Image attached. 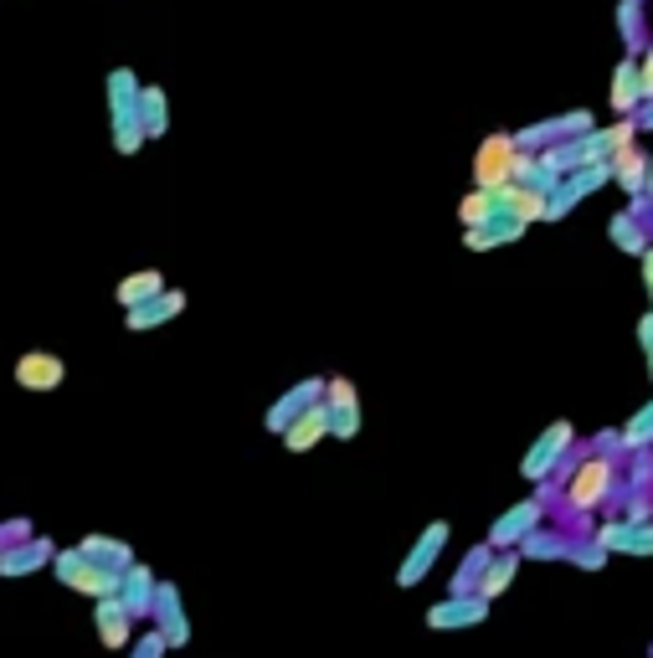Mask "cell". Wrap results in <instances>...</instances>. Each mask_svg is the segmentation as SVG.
Wrapping results in <instances>:
<instances>
[{
	"mask_svg": "<svg viewBox=\"0 0 653 658\" xmlns=\"http://www.w3.org/2000/svg\"><path fill=\"white\" fill-rule=\"evenodd\" d=\"M51 572H57L62 587L83 591V597H93V602H99V597H114L118 576H124V572H114V566L93 561L88 551H78V545H72V551H57V556H51Z\"/></svg>",
	"mask_w": 653,
	"mask_h": 658,
	"instance_id": "obj_1",
	"label": "cell"
},
{
	"mask_svg": "<svg viewBox=\"0 0 653 658\" xmlns=\"http://www.w3.org/2000/svg\"><path fill=\"white\" fill-rule=\"evenodd\" d=\"M571 442H576V427L566 423V417H555L546 432L536 438V448L519 458V478H530V484H540V478H551L555 463L571 453Z\"/></svg>",
	"mask_w": 653,
	"mask_h": 658,
	"instance_id": "obj_2",
	"label": "cell"
},
{
	"mask_svg": "<svg viewBox=\"0 0 653 658\" xmlns=\"http://www.w3.org/2000/svg\"><path fill=\"white\" fill-rule=\"evenodd\" d=\"M515 160H519V145L515 135H489L473 154V186L479 191H500L515 181Z\"/></svg>",
	"mask_w": 653,
	"mask_h": 658,
	"instance_id": "obj_3",
	"label": "cell"
},
{
	"mask_svg": "<svg viewBox=\"0 0 653 658\" xmlns=\"http://www.w3.org/2000/svg\"><path fill=\"white\" fill-rule=\"evenodd\" d=\"M324 412H330V438L351 442L360 432V396H355L351 376H330L324 381Z\"/></svg>",
	"mask_w": 653,
	"mask_h": 658,
	"instance_id": "obj_4",
	"label": "cell"
},
{
	"mask_svg": "<svg viewBox=\"0 0 653 658\" xmlns=\"http://www.w3.org/2000/svg\"><path fill=\"white\" fill-rule=\"evenodd\" d=\"M607 489H612V463H607V458L597 453V458H586L582 469H576V473L566 478V505H571V509H582V515H586V509L603 505Z\"/></svg>",
	"mask_w": 653,
	"mask_h": 658,
	"instance_id": "obj_5",
	"label": "cell"
},
{
	"mask_svg": "<svg viewBox=\"0 0 653 658\" xmlns=\"http://www.w3.org/2000/svg\"><path fill=\"white\" fill-rule=\"evenodd\" d=\"M16 386L21 391H36V396H47V391H57L62 381H68V366H62V355H51V350H26L16 360Z\"/></svg>",
	"mask_w": 653,
	"mask_h": 658,
	"instance_id": "obj_6",
	"label": "cell"
},
{
	"mask_svg": "<svg viewBox=\"0 0 653 658\" xmlns=\"http://www.w3.org/2000/svg\"><path fill=\"white\" fill-rule=\"evenodd\" d=\"M540 515H546L540 499H519V505H509L500 520H494V530H489V545H494V551H515L530 530H540Z\"/></svg>",
	"mask_w": 653,
	"mask_h": 658,
	"instance_id": "obj_7",
	"label": "cell"
},
{
	"mask_svg": "<svg viewBox=\"0 0 653 658\" xmlns=\"http://www.w3.org/2000/svg\"><path fill=\"white\" fill-rule=\"evenodd\" d=\"M597 545H603L607 556L622 551V556L649 561L653 556V524L649 520H607L603 530H597Z\"/></svg>",
	"mask_w": 653,
	"mask_h": 658,
	"instance_id": "obj_8",
	"label": "cell"
},
{
	"mask_svg": "<svg viewBox=\"0 0 653 658\" xmlns=\"http://www.w3.org/2000/svg\"><path fill=\"white\" fill-rule=\"evenodd\" d=\"M443 545H448V524L437 520V524H427L417 535V545L406 551V561H402V572H397V587H417L422 576L437 566V556H443Z\"/></svg>",
	"mask_w": 653,
	"mask_h": 658,
	"instance_id": "obj_9",
	"label": "cell"
},
{
	"mask_svg": "<svg viewBox=\"0 0 653 658\" xmlns=\"http://www.w3.org/2000/svg\"><path fill=\"white\" fill-rule=\"evenodd\" d=\"M93 627H99L103 648H114V654H129V643H135V617H129V608L114 597H99L93 602Z\"/></svg>",
	"mask_w": 653,
	"mask_h": 658,
	"instance_id": "obj_10",
	"label": "cell"
},
{
	"mask_svg": "<svg viewBox=\"0 0 653 658\" xmlns=\"http://www.w3.org/2000/svg\"><path fill=\"white\" fill-rule=\"evenodd\" d=\"M154 627H160V638H165V648H185L191 643V623H185V608H181V591H175V581H160L154 587Z\"/></svg>",
	"mask_w": 653,
	"mask_h": 658,
	"instance_id": "obj_11",
	"label": "cell"
},
{
	"mask_svg": "<svg viewBox=\"0 0 653 658\" xmlns=\"http://www.w3.org/2000/svg\"><path fill=\"white\" fill-rule=\"evenodd\" d=\"M324 438H330V412H324V396H319V402H309L299 417H294V423L278 432V442H284L288 453H309V448H319Z\"/></svg>",
	"mask_w": 653,
	"mask_h": 658,
	"instance_id": "obj_12",
	"label": "cell"
},
{
	"mask_svg": "<svg viewBox=\"0 0 653 658\" xmlns=\"http://www.w3.org/2000/svg\"><path fill=\"white\" fill-rule=\"evenodd\" d=\"M489 617V602L484 597H473V591H448L437 608H427V627H473Z\"/></svg>",
	"mask_w": 653,
	"mask_h": 658,
	"instance_id": "obj_13",
	"label": "cell"
},
{
	"mask_svg": "<svg viewBox=\"0 0 653 658\" xmlns=\"http://www.w3.org/2000/svg\"><path fill=\"white\" fill-rule=\"evenodd\" d=\"M185 314V293L181 288H160L154 299H145V304H135V309H124V324L129 330H154V324H170V320H181Z\"/></svg>",
	"mask_w": 653,
	"mask_h": 658,
	"instance_id": "obj_14",
	"label": "cell"
},
{
	"mask_svg": "<svg viewBox=\"0 0 653 658\" xmlns=\"http://www.w3.org/2000/svg\"><path fill=\"white\" fill-rule=\"evenodd\" d=\"M519 236H525V221L509 217V211H494L484 227H463V247L489 253V247H504V242H519Z\"/></svg>",
	"mask_w": 653,
	"mask_h": 658,
	"instance_id": "obj_15",
	"label": "cell"
},
{
	"mask_svg": "<svg viewBox=\"0 0 653 658\" xmlns=\"http://www.w3.org/2000/svg\"><path fill=\"white\" fill-rule=\"evenodd\" d=\"M51 556H57V545L42 535V541H16L0 551V576H32L42 572V566H51Z\"/></svg>",
	"mask_w": 653,
	"mask_h": 658,
	"instance_id": "obj_16",
	"label": "cell"
},
{
	"mask_svg": "<svg viewBox=\"0 0 653 658\" xmlns=\"http://www.w3.org/2000/svg\"><path fill=\"white\" fill-rule=\"evenodd\" d=\"M324 396V376H309V381H299V386H288L278 402H273V412H268V432H284L294 417H299L309 402H319Z\"/></svg>",
	"mask_w": 653,
	"mask_h": 658,
	"instance_id": "obj_17",
	"label": "cell"
},
{
	"mask_svg": "<svg viewBox=\"0 0 653 658\" xmlns=\"http://www.w3.org/2000/svg\"><path fill=\"white\" fill-rule=\"evenodd\" d=\"M154 587H160V581H154L139 561L135 566H124V576H118V602L129 608V617H150L154 612Z\"/></svg>",
	"mask_w": 653,
	"mask_h": 658,
	"instance_id": "obj_18",
	"label": "cell"
},
{
	"mask_svg": "<svg viewBox=\"0 0 653 658\" xmlns=\"http://www.w3.org/2000/svg\"><path fill=\"white\" fill-rule=\"evenodd\" d=\"M519 551H494L489 556V566L479 572V581H473V597H484V602H494V597H504V587L515 581V572H519Z\"/></svg>",
	"mask_w": 653,
	"mask_h": 658,
	"instance_id": "obj_19",
	"label": "cell"
},
{
	"mask_svg": "<svg viewBox=\"0 0 653 658\" xmlns=\"http://www.w3.org/2000/svg\"><path fill=\"white\" fill-rule=\"evenodd\" d=\"M612 181H618L628 196H643V186H649V154L638 150V145H622L618 154H612Z\"/></svg>",
	"mask_w": 653,
	"mask_h": 658,
	"instance_id": "obj_20",
	"label": "cell"
},
{
	"mask_svg": "<svg viewBox=\"0 0 653 658\" xmlns=\"http://www.w3.org/2000/svg\"><path fill=\"white\" fill-rule=\"evenodd\" d=\"M160 288H165V273L139 268V273H129V278H118L114 299H118V309H135V304H145V299H154Z\"/></svg>",
	"mask_w": 653,
	"mask_h": 658,
	"instance_id": "obj_21",
	"label": "cell"
},
{
	"mask_svg": "<svg viewBox=\"0 0 653 658\" xmlns=\"http://www.w3.org/2000/svg\"><path fill=\"white\" fill-rule=\"evenodd\" d=\"M607 103H612V114H622V118H628V114L638 108V57H622V62H618Z\"/></svg>",
	"mask_w": 653,
	"mask_h": 658,
	"instance_id": "obj_22",
	"label": "cell"
},
{
	"mask_svg": "<svg viewBox=\"0 0 653 658\" xmlns=\"http://www.w3.org/2000/svg\"><path fill=\"white\" fill-rule=\"evenodd\" d=\"M108 114L124 118V114H139V78L129 68H114L108 72Z\"/></svg>",
	"mask_w": 653,
	"mask_h": 658,
	"instance_id": "obj_23",
	"label": "cell"
},
{
	"mask_svg": "<svg viewBox=\"0 0 653 658\" xmlns=\"http://www.w3.org/2000/svg\"><path fill=\"white\" fill-rule=\"evenodd\" d=\"M139 124H145V135H150V139H160L170 129L165 88H145V83H139Z\"/></svg>",
	"mask_w": 653,
	"mask_h": 658,
	"instance_id": "obj_24",
	"label": "cell"
},
{
	"mask_svg": "<svg viewBox=\"0 0 653 658\" xmlns=\"http://www.w3.org/2000/svg\"><path fill=\"white\" fill-rule=\"evenodd\" d=\"M78 551H88L93 561H103V566H114V572H124V566H135V551L124 541H114V535H83L78 541Z\"/></svg>",
	"mask_w": 653,
	"mask_h": 658,
	"instance_id": "obj_25",
	"label": "cell"
},
{
	"mask_svg": "<svg viewBox=\"0 0 653 658\" xmlns=\"http://www.w3.org/2000/svg\"><path fill=\"white\" fill-rule=\"evenodd\" d=\"M607 236H612V247L628 257H638L649 242H643V227H638V211H618V217L607 221Z\"/></svg>",
	"mask_w": 653,
	"mask_h": 658,
	"instance_id": "obj_26",
	"label": "cell"
},
{
	"mask_svg": "<svg viewBox=\"0 0 653 658\" xmlns=\"http://www.w3.org/2000/svg\"><path fill=\"white\" fill-rule=\"evenodd\" d=\"M494 211H504V206H500V191H479V186H473L469 196L458 201V221H463V227H484Z\"/></svg>",
	"mask_w": 653,
	"mask_h": 658,
	"instance_id": "obj_27",
	"label": "cell"
},
{
	"mask_svg": "<svg viewBox=\"0 0 653 658\" xmlns=\"http://www.w3.org/2000/svg\"><path fill=\"white\" fill-rule=\"evenodd\" d=\"M618 442L622 448H649L653 442V402L638 406L633 417H628V427H618Z\"/></svg>",
	"mask_w": 653,
	"mask_h": 658,
	"instance_id": "obj_28",
	"label": "cell"
},
{
	"mask_svg": "<svg viewBox=\"0 0 653 658\" xmlns=\"http://www.w3.org/2000/svg\"><path fill=\"white\" fill-rule=\"evenodd\" d=\"M515 551L519 556H530V561H555V556H566V541H561V535H546V530H530Z\"/></svg>",
	"mask_w": 653,
	"mask_h": 658,
	"instance_id": "obj_29",
	"label": "cell"
},
{
	"mask_svg": "<svg viewBox=\"0 0 653 658\" xmlns=\"http://www.w3.org/2000/svg\"><path fill=\"white\" fill-rule=\"evenodd\" d=\"M618 21H622V32H628V42H633V57H638V36H643V0H622Z\"/></svg>",
	"mask_w": 653,
	"mask_h": 658,
	"instance_id": "obj_30",
	"label": "cell"
},
{
	"mask_svg": "<svg viewBox=\"0 0 653 658\" xmlns=\"http://www.w3.org/2000/svg\"><path fill=\"white\" fill-rule=\"evenodd\" d=\"M638 103H653V42H649V51L638 57Z\"/></svg>",
	"mask_w": 653,
	"mask_h": 658,
	"instance_id": "obj_31",
	"label": "cell"
},
{
	"mask_svg": "<svg viewBox=\"0 0 653 658\" xmlns=\"http://www.w3.org/2000/svg\"><path fill=\"white\" fill-rule=\"evenodd\" d=\"M160 654H165V638H160V627L129 643V658H160Z\"/></svg>",
	"mask_w": 653,
	"mask_h": 658,
	"instance_id": "obj_32",
	"label": "cell"
},
{
	"mask_svg": "<svg viewBox=\"0 0 653 658\" xmlns=\"http://www.w3.org/2000/svg\"><path fill=\"white\" fill-rule=\"evenodd\" d=\"M571 561H576V566H586V572H603V566H607V551L592 541V545H582V551H576Z\"/></svg>",
	"mask_w": 653,
	"mask_h": 658,
	"instance_id": "obj_33",
	"label": "cell"
},
{
	"mask_svg": "<svg viewBox=\"0 0 653 658\" xmlns=\"http://www.w3.org/2000/svg\"><path fill=\"white\" fill-rule=\"evenodd\" d=\"M638 345H643V355H649V381H653V309L649 314H638Z\"/></svg>",
	"mask_w": 653,
	"mask_h": 658,
	"instance_id": "obj_34",
	"label": "cell"
},
{
	"mask_svg": "<svg viewBox=\"0 0 653 658\" xmlns=\"http://www.w3.org/2000/svg\"><path fill=\"white\" fill-rule=\"evenodd\" d=\"M16 541H26V524H21V520L0 524V551H5V545H16Z\"/></svg>",
	"mask_w": 653,
	"mask_h": 658,
	"instance_id": "obj_35",
	"label": "cell"
},
{
	"mask_svg": "<svg viewBox=\"0 0 653 658\" xmlns=\"http://www.w3.org/2000/svg\"><path fill=\"white\" fill-rule=\"evenodd\" d=\"M638 257H643V284H649V309H653V242Z\"/></svg>",
	"mask_w": 653,
	"mask_h": 658,
	"instance_id": "obj_36",
	"label": "cell"
},
{
	"mask_svg": "<svg viewBox=\"0 0 653 658\" xmlns=\"http://www.w3.org/2000/svg\"><path fill=\"white\" fill-rule=\"evenodd\" d=\"M638 129H653V108H643V114H638Z\"/></svg>",
	"mask_w": 653,
	"mask_h": 658,
	"instance_id": "obj_37",
	"label": "cell"
},
{
	"mask_svg": "<svg viewBox=\"0 0 653 658\" xmlns=\"http://www.w3.org/2000/svg\"><path fill=\"white\" fill-rule=\"evenodd\" d=\"M643 191H649V201H653V154H649V186H643Z\"/></svg>",
	"mask_w": 653,
	"mask_h": 658,
	"instance_id": "obj_38",
	"label": "cell"
}]
</instances>
